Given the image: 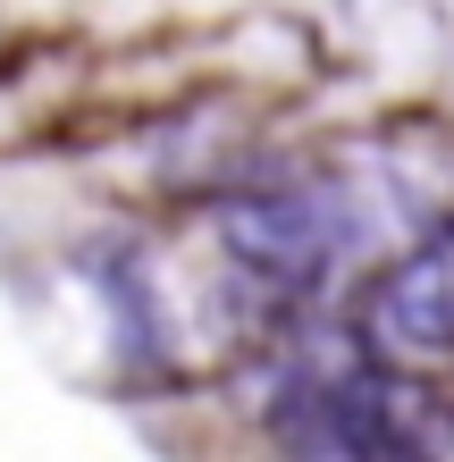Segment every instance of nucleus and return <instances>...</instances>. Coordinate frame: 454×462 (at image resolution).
<instances>
[{"label":"nucleus","mask_w":454,"mask_h":462,"mask_svg":"<svg viewBox=\"0 0 454 462\" xmlns=\"http://www.w3.org/2000/svg\"><path fill=\"white\" fill-rule=\"evenodd\" d=\"M379 328L412 353H454V236L404 261L379 294Z\"/></svg>","instance_id":"f257e3e1"},{"label":"nucleus","mask_w":454,"mask_h":462,"mask_svg":"<svg viewBox=\"0 0 454 462\" xmlns=\"http://www.w3.org/2000/svg\"><path fill=\"white\" fill-rule=\"evenodd\" d=\"M227 244L245 261H261L270 278H311L320 253H329V227H320L303 202H245L227 219Z\"/></svg>","instance_id":"f03ea898"}]
</instances>
